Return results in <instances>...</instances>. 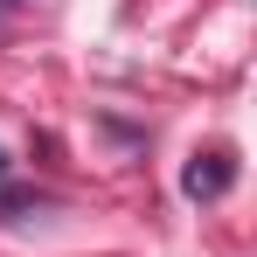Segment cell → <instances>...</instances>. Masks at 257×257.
I'll return each mask as SVG.
<instances>
[{
  "label": "cell",
  "instance_id": "2",
  "mask_svg": "<svg viewBox=\"0 0 257 257\" xmlns=\"http://www.w3.org/2000/svg\"><path fill=\"white\" fill-rule=\"evenodd\" d=\"M0 174H7V153H0Z\"/></svg>",
  "mask_w": 257,
  "mask_h": 257
},
{
  "label": "cell",
  "instance_id": "1",
  "mask_svg": "<svg viewBox=\"0 0 257 257\" xmlns=\"http://www.w3.org/2000/svg\"><path fill=\"white\" fill-rule=\"evenodd\" d=\"M229 188H236V153L229 146H209V153H195L181 167V195L188 202H222Z\"/></svg>",
  "mask_w": 257,
  "mask_h": 257
}]
</instances>
